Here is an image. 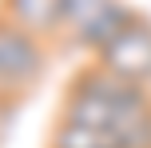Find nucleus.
<instances>
[{
    "mask_svg": "<svg viewBox=\"0 0 151 148\" xmlns=\"http://www.w3.org/2000/svg\"><path fill=\"white\" fill-rule=\"evenodd\" d=\"M60 116L111 132L115 148H151V88L127 84L99 64L72 76Z\"/></svg>",
    "mask_w": 151,
    "mask_h": 148,
    "instance_id": "obj_1",
    "label": "nucleus"
},
{
    "mask_svg": "<svg viewBox=\"0 0 151 148\" xmlns=\"http://www.w3.org/2000/svg\"><path fill=\"white\" fill-rule=\"evenodd\" d=\"M48 72V40L16 28L0 16V92L4 100H20L44 80Z\"/></svg>",
    "mask_w": 151,
    "mask_h": 148,
    "instance_id": "obj_2",
    "label": "nucleus"
},
{
    "mask_svg": "<svg viewBox=\"0 0 151 148\" xmlns=\"http://www.w3.org/2000/svg\"><path fill=\"white\" fill-rule=\"evenodd\" d=\"M96 64L107 68L111 76L127 80V84L151 88V20L135 12L119 28V36L107 40V44L96 52Z\"/></svg>",
    "mask_w": 151,
    "mask_h": 148,
    "instance_id": "obj_3",
    "label": "nucleus"
},
{
    "mask_svg": "<svg viewBox=\"0 0 151 148\" xmlns=\"http://www.w3.org/2000/svg\"><path fill=\"white\" fill-rule=\"evenodd\" d=\"M0 16L40 40H60L64 0H0Z\"/></svg>",
    "mask_w": 151,
    "mask_h": 148,
    "instance_id": "obj_4",
    "label": "nucleus"
},
{
    "mask_svg": "<svg viewBox=\"0 0 151 148\" xmlns=\"http://www.w3.org/2000/svg\"><path fill=\"white\" fill-rule=\"evenodd\" d=\"M135 16V8H127L123 0H111V4L104 8V12L96 16V20L88 24V28L80 32V36L72 40V48H80V52H99V48L107 44V40H115L119 36V28Z\"/></svg>",
    "mask_w": 151,
    "mask_h": 148,
    "instance_id": "obj_5",
    "label": "nucleus"
},
{
    "mask_svg": "<svg viewBox=\"0 0 151 148\" xmlns=\"http://www.w3.org/2000/svg\"><path fill=\"white\" fill-rule=\"evenodd\" d=\"M48 148H115V136L104 132V128H91V124H80V120H64L60 116Z\"/></svg>",
    "mask_w": 151,
    "mask_h": 148,
    "instance_id": "obj_6",
    "label": "nucleus"
},
{
    "mask_svg": "<svg viewBox=\"0 0 151 148\" xmlns=\"http://www.w3.org/2000/svg\"><path fill=\"white\" fill-rule=\"evenodd\" d=\"M107 4H111V0H64V28H60V40L72 44V40L80 36V32L88 28Z\"/></svg>",
    "mask_w": 151,
    "mask_h": 148,
    "instance_id": "obj_7",
    "label": "nucleus"
},
{
    "mask_svg": "<svg viewBox=\"0 0 151 148\" xmlns=\"http://www.w3.org/2000/svg\"><path fill=\"white\" fill-rule=\"evenodd\" d=\"M0 104H8V100H4V92H0Z\"/></svg>",
    "mask_w": 151,
    "mask_h": 148,
    "instance_id": "obj_8",
    "label": "nucleus"
}]
</instances>
